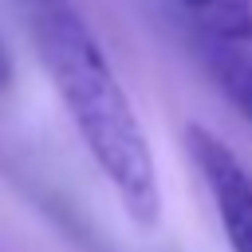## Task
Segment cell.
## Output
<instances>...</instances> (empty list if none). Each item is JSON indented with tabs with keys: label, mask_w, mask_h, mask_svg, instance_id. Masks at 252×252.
I'll return each instance as SVG.
<instances>
[{
	"label": "cell",
	"mask_w": 252,
	"mask_h": 252,
	"mask_svg": "<svg viewBox=\"0 0 252 252\" xmlns=\"http://www.w3.org/2000/svg\"><path fill=\"white\" fill-rule=\"evenodd\" d=\"M185 146H189V158H193L197 173L205 177V185L213 193V205H217L220 228L228 236V248L232 252H252V177H248V169L205 126H189Z\"/></svg>",
	"instance_id": "cell-2"
},
{
	"label": "cell",
	"mask_w": 252,
	"mask_h": 252,
	"mask_svg": "<svg viewBox=\"0 0 252 252\" xmlns=\"http://www.w3.org/2000/svg\"><path fill=\"white\" fill-rule=\"evenodd\" d=\"M181 8L209 39L248 43L252 39V0H169Z\"/></svg>",
	"instance_id": "cell-4"
},
{
	"label": "cell",
	"mask_w": 252,
	"mask_h": 252,
	"mask_svg": "<svg viewBox=\"0 0 252 252\" xmlns=\"http://www.w3.org/2000/svg\"><path fill=\"white\" fill-rule=\"evenodd\" d=\"M205 67L213 75V83L224 91V98L252 122V55L244 51V43H228V39H209L201 43Z\"/></svg>",
	"instance_id": "cell-3"
},
{
	"label": "cell",
	"mask_w": 252,
	"mask_h": 252,
	"mask_svg": "<svg viewBox=\"0 0 252 252\" xmlns=\"http://www.w3.org/2000/svg\"><path fill=\"white\" fill-rule=\"evenodd\" d=\"M24 16L39 63L51 75L94 165L114 185L126 213L138 224H154L161 209L158 165L98 39L67 0H24Z\"/></svg>",
	"instance_id": "cell-1"
}]
</instances>
